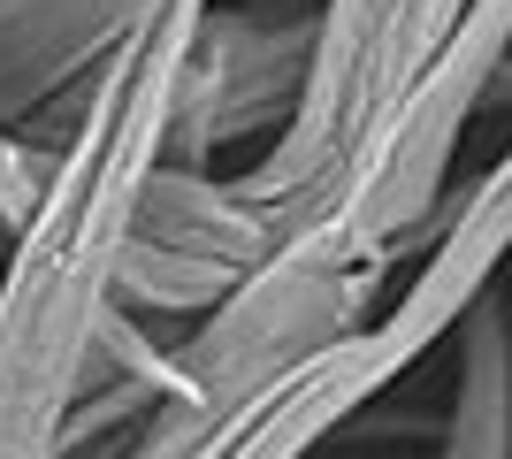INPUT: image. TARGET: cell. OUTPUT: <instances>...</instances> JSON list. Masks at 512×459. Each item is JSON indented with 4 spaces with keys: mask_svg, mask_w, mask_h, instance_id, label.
I'll list each match as a JSON object with an SVG mask.
<instances>
[{
    "mask_svg": "<svg viewBox=\"0 0 512 459\" xmlns=\"http://www.w3.org/2000/svg\"><path fill=\"white\" fill-rule=\"evenodd\" d=\"M214 0H153L100 69L85 115L54 146V184L0 268V459H62V421L100 337L153 176L169 169L176 115Z\"/></svg>",
    "mask_w": 512,
    "mask_h": 459,
    "instance_id": "6da1fadb",
    "label": "cell"
},
{
    "mask_svg": "<svg viewBox=\"0 0 512 459\" xmlns=\"http://www.w3.org/2000/svg\"><path fill=\"white\" fill-rule=\"evenodd\" d=\"M467 8L474 0H321V54L299 123L253 161V176H237L283 238L314 230L352 192V176L383 153L413 92L451 54Z\"/></svg>",
    "mask_w": 512,
    "mask_h": 459,
    "instance_id": "7a4b0ae2",
    "label": "cell"
},
{
    "mask_svg": "<svg viewBox=\"0 0 512 459\" xmlns=\"http://www.w3.org/2000/svg\"><path fill=\"white\" fill-rule=\"evenodd\" d=\"M505 54H512V0H474L467 23H459V39H451V54L436 62V77L413 92V108L398 115V131L383 138V153L352 176V192H344L314 230H337L344 245H360L375 261L421 253L428 215L444 207L436 192H444L451 161H459L467 123L482 115V100H490V77H497Z\"/></svg>",
    "mask_w": 512,
    "mask_h": 459,
    "instance_id": "3957f363",
    "label": "cell"
},
{
    "mask_svg": "<svg viewBox=\"0 0 512 459\" xmlns=\"http://www.w3.org/2000/svg\"><path fill=\"white\" fill-rule=\"evenodd\" d=\"M283 245L291 238L245 199L237 176L161 169L146 192V215H138V238L123 253L115 306L146 314V322H207L214 306H230Z\"/></svg>",
    "mask_w": 512,
    "mask_h": 459,
    "instance_id": "277c9868",
    "label": "cell"
},
{
    "mask_svg": "<svg viewBox=\"0 0 512 459\" xmlns=\"http://www.w3.org/2000/svg\"><path fill=\"white\" fill-rule=\"evenodd\" d=\"M321 54V16L314 8H245V0H214L207 31H199L192 62V100L176 115L169 169H214L222 146L260 138V153L276 146L306 108Z\"/></svg>",
    "mask_w": 512,
    "mask_h": 459,
    "instance_id": "5b68a950",
    "label": "cell"
},
{
    "mask_svg": "<svg viewBox=\"0 0 512 459\" xmlns=\"http://www.w3.org/2000/svg\"><path fill=\"white\" fill-rule=\"evenodd\" d=\"M512 261V146L474 176L459 199H444L421 230V268L413 284L383 306L375 345H383L390 375H406L436 345H451V329L497 291V268Z\"/></svg>",
    "mask_w": 512,
    "mask_h": 459,
    "instance_id": "8992f818",
    "label": "cell"
},
{
    "mask_svg": "<svg viewBox=\"0 0 512 459\" xmlns=\"http://www.w3.org/2000/svg\"><path fill=\"white\" fill-rule=\"evenodd\" d=\"M390 383L398 375H390L383 345H375V322H367L344 345L299 360L291 375L260 383L253 398H237L230 414L192 444V459H306L314 444L344 437L352 414H360L367 398H383Z\"/></svg>",
    "mask_w": 512,
    "mask_h": 459,
    "instance_id": "52a82bcc",
    "label": "cell"
},
{
    "mask_svg": "<svg viewBox=\"0 0 512 459\" xmlns=\"http://www.w3.org/2000/svg\"><path fill=\"white\" fill-rule=\"evenodd\" d=\"M146 8L153 0H0V123L31 131L62 100L92 92Z\"/></svg>",
    "mask_w": 512,
    "mask_h": 459,
    "instance_id": "ba28073f",
    "label": "cell"
},
{
    "mask_svg": "<svg viewBox=\"0 0 512 459\" xmlns=\"http://www.w3.org/2000/svg\"><path fill=\"white\" fill-rule=\"evenodd\" d=\"M436 459H512V306L497 291L451 329V406Z\"/></svg>",
    "mask_w": 512,
    "mask_h": 459,
    "instance_id": "9c48e42d",
    "label": "cell"
},
{
    "mask_svg": "<svg viewBox=\"0 0 512 459\" xmlns=\"http://www.w3.org/2000/svg\"><path fill=\"white\" fill-rule=\"evenodd\" d=\"M46 184H54V153L0 123V238L31 230V215L46 207Z\"/></svg>",
    "mask_w": 512,
    "mask_h": 459,
    "instance_id": "30bf717a",
    "label": "cell"
}]
</instances>
